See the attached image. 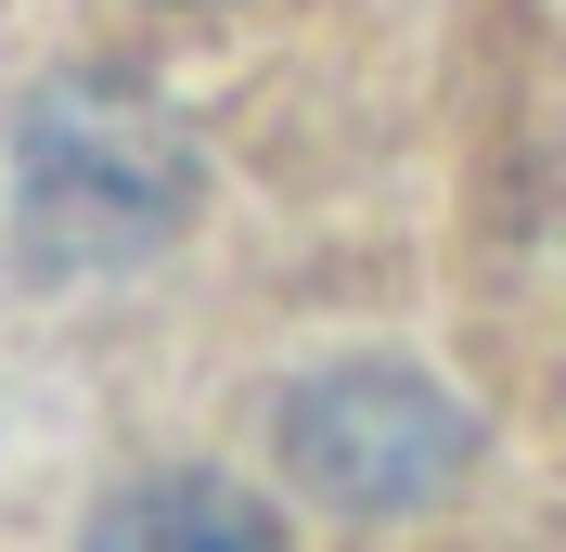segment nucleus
<instances>
[{"label": "nucleus", "mask_w": 566, "mask_h": 552, "mask_svg": "<svg viewBox=\"0 0 566 552\" xmlns=\"http://www.w3.org/2000/svg\"><path fill=\"white\" fill-rule=\"evenodd\" d=\"M283 437H296L310 488H335V501H360V514H387V501H424V488L463 463V412L438 399V385L387 373V360H360V373H322L310 399L283 412Z\"/></svg>", "instance_id": "1"}, {"label": "nucleus", "mask_w": 566, "mask_h": 552, "mask_svg": "<svg viewBox=\"0 0 566 552\" xmlns=\"http://www.w3.org/2000/svg\"><path fill=\"white\" fill-rule=\"evenodd\" d=\"M91 552H283V527L219 476H142L91 514Z\"/></svg>", "instance_id": "2"}]
</instances>
